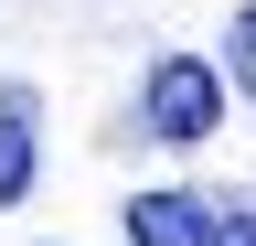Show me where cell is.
<instances>
[{
  "label": "cell",
  "instance_id": "1",
  "mask_svg": "<svg viewBox=\"0 0 256 246\" xmlns=\"http://www.w3.org/2000/svg\"><path fill=\"white\" fill-rule=\"evenodd\" d=\"M128 246H256V203H203V193H139Z\"/></svg>",
  "mask_w": 256,
  "mask_h": 246
},
{
  "label": "cell",
  "instance_id": "2",
  "mask_svg": "<svg viewBox=\"0 0 256 246\" xmlns=\"http://www.w3.org/2000/svg\"><path fill=\"white\" fill-rule=\"evenodd\" d=\"M139 118H150L171 150L214 139V118H224V75L203 65V54H160V65H150V97H139Z\"/></svg>",
  "mask_w": 256,
  "mask_h": 246
},
{
  "label": "cell",
  "instance_id": "3",
  "mask_svg": "<svg viewBox=\"0 0 256 246\" xmlns=\"http://www.w3.org/2000/svg\"><path fill=\"white\" fill-rule=\"evenodd\" d=\"M32 161H43V129H32V97L0 86V203L32 193Z\"/></svg>",
  "mask_w": 256,
  "mask_h": 246
},
{
  "label": "cell",
  "instance_id": "4",
  "mask_svg": "<svg viewBox=\"0 0 256 246\" xmlns=\"http://www.w3.org/2000/svg\"><path fill=\"white\" fill-rule=\"evenodd\" d=\"M235 86H246V97H256V0H246V11H235Z\"/></svg>",
  "mask_w": 256,
  "mask_h": 246
}]
</instances>
